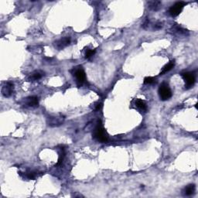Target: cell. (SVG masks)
I'll return each instance as SVG.
<instances>
[{"instance_id": "1", "label": "cell", "mask_w": 198, "mask_h": 198, "mask_svg": "<svg viewBox=\"0 0 198 198\" xmlns=\"http://www.w3.org/2000/svg\"><path fill=\"white\" fill-rule=\"evenodd\" d=\"M94 137L101 143H106L108 141L109 139L108 135L101 124H98L94 130Z\"/></svg>"}, {"instance_id": "2", "label": "cell", "mask_w": 198, "mask_h": 198, "mask_svg": "<svg viewBox=\"0 0 198 198\" xmlns=\"http://www.w3.org/2000/svg\"><path fill=\"white\" fill-rule=\"evenodd\" d=\"M159 96L162 101H166L172 97V91L169 87L168 84L166 83H163L160 85V88L158 90Z\"/></svg>"}, {"instance_id": "3", "label": "cell", "mask_w": 198, "mask_h": 198, "mask_svg": "<svg viewBox=\"0 0 198 198\" xmlns=\"http://www.w3.org/2000/svg\"><path fill=\"white\" fill-rule=\"evenodd\" d=\"M187 3H185L183 2H176L174 5L171 6L170 8V10H169V13H170V15L173 17H175V16H177L179 15L180 13L182 10H183V7L185 6Z\"/></svg>"}, {"instance_id": "4", "label": "cell", "mask_w": 198, "mask_h": 198, "mask_svg": "<svg viewBox=\"0 0 198 198\" xmlns=\"http://www.w3.org/2000/svg\"><path fill=\"white\" fill-rule=\"evenodd\" d=\"M183 81H185V87L187 88H191L195 83L196 78H195L194 74L191 72H186L182 74Z\"/></svg>"}, {"instance_id": "5", "label": "cell", "mask_w": 198, "mask_h": 198, "mask_svg": "<svg viewBox=\"0 0 198 198\" xmlns=\"http://www.w3.org/2000/svg\"><path fill=\"white\" fill-rule=\"evenodd\" d=\"M71 43V38L70 37H64L59 40L55 43V47L58 50H62L67 46H68Z\"/></svg>"}, {"instance_id": "6", "label": "cell", "mask_w": 198, "mask_h": 198, "mask_svg": "<svg viewBox=\"0 0 198 198\" xmlns=\"http://www.w3.org/2000/svg\"><path fill=\"white\" fill-rule=\"evenodd\" d=\"M13 84L10 82H8L2 87V93L5 97H10L13 94Z\"/></svg>"}, {"instance_id": "7", "label": "cell", "mask_w": 198, "mask_h": 198, "mask_svg": "<svg viewBox=\"0 0 198 198\" xmlns=\"http://www.w3.org/2000/svg\"><path fill=\"white\" fill-rule=\"evenodd\" d=\"M74 76L76 78L78 83H80V84H82L83 82H84V81H85L86 79L85 72H84V70L81 68H79L75 71V72H74Z\"/></svg>"}, {"instance_id": "8", "label": "cell", "mask_w": 198, "mask_h": 198, "mask_svg": "<svg viewBox=\"0 0 198 198\" xmlns=\"http://www.w3.org/2000/svg\"><path fill=\"white\" fill-rule=\"evenodd\" d=\"M195 192V185L194 184H190L185 187L184 190L183 191V194L184 196H191L194 194Z\"/></svg>"}, {"instance_id": "9", "label": "cell", "mask_w": 198, "mask_h": 198, "mask_svg": "<svg viewBox=\"0 0 198 198\" xmlns=\"http://www.w3.org/2000/svg\"><path fill=\"white\" fill-rule=\"evenodd\" d=\"M174 65H175V61H171L170 62H169L167 64L165 65L162 68V71H161V72H160V75H163L164 74H166L168 71H170V70H172V69L173 68V67H174Z\"/></svg>"}, {"instance_id": "10", "label": "cell", "mask_w": 198, "mask_h": 198, "mask_svg": "<svg viewBox=\"0 0 198 198\" xmlns=\"http://www.w3.org/2000/svg\"><path fill=\"white\" fill-rule=\"evenodd\" d=\"M27 105L30 107H37L39 105V101L38 98L35 96H32V97H29L27 98Z\"/></svg>"}, {"instance_id": "11", "label": "cell", "mask_w": 198, "mask_h": 198, "mask_svg": "<svg viewBox=\"0 0 198 198\" xmlns=\"http://www.w3.org/2000/svg\"><path fill=\"white\" fill-rule=\"evenodd\" d=\"M135 104L136 105V107H138L139 109H141L143 111H146L147 109V105L146 104V102L141 99H136L135 101Z\"/></svg>"}, {"instance_id": "12", "label": "cell", "mask_w": 198, "mask_h": 198, "mask_svg": "<svg viewBox=\"0 0 198 198\" xmlns=\"http://www.w3.org/2000/svg\"><path fill=\"white\" fill-rule=\"evenodd\" d=\"M161 5H162L161 2H159V1H152V2H148V7L153 10H159Z\"/></svg>"}, {"instance_id": "13", "label": "cell", "mask_w": 198, "mask_h": 198, "mask_svg": "<svg viewBox=\"0 0 198 198\" xmlns=\"http://www.w3.org/2000/svg\"><path fill=\"white\" fill-rule=\"evenodd\" d=\"M155 81H156V78H153V77H146L144 79V84H153Z\"/></svg>"}, {"instance_id": "14", "label": "cell", "mask_w": 198, "mask_h": 198, "mask_svg": "<svg viewBox=\"0 0 198 198\" xmlns=\"http://www.w3.org/2000/svg\"><path fill=\"white\" fill-rule=\"evenodd\" d=\"M41 77H42V75H41V74H40V72H34L33 74H31L30 76V80L32 81H36L38 80V79H40V78H41Z\"/></svg>"}, {"instance_id": "15", "label": "cell", "mask_w": 198, "mask_h": 198, "mask_svg": "<svg viewBox=\"0 0 198 198\" xmlns=\"http://www.w3.org/2000/svg\"><path fill=\"white\" fill-rule=\"evenodd\" d=\"M95 53V50H91V49H87L85 52V57L86 58H89L92 56H93Z\"/></svg>"}, {"instance_id": "16", "label": "cell", "mask_w": 198, "mask_h": 198, "mask_svg": "<svg viewBox=\"0 0 198 198\" xmlns=\"http://www.w3.org/2000/svg\"><path fill=\"white\" fill-rule=\"evenodd\" d=\"M95 106V110L98 111V110H99V109H101V103H97V104H96Z\"/></svg>"}]
</instances>
